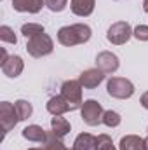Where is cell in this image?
I'll list each match as a JSON object with an SVG mask.
<instances>
[{"label": "cell", "mask_w": 148, "mask_h": 150, "mask_svg": "<svg viewBox=\"0 0 148 150\" xmlns=\"http://www.w3.org/2000/svg\"><path fill=\"white\" fill-rule=\"evenodd\" d=\"M106 91L108 94L117 98V100H129L136 87L134 84L129 80V79H124V77H110L108 82H106Z\"/></svg>", "instance_id": "2"}, {"label": "cell", "mask_w": 148, "mask_h": 150, "mask_svg": "<svg viewBox=\"0 0 148 150\" xmlns=\"http://www.w3.org/2000/svg\"><path fill=\"white\" fill-rule=\"evenodd\" d=\"M92 35L91 26L84 25V23H75V25H68L59 28L58 32V42L65 47H73L78 44H85Z\"/></svg>", "instance_id": "1"}, {"label": "cell", "mask_w": 148, "mask_h": 150, "mask_svg": "<svg viewBox=\"0 0 148 150\" xmlns=\"http://www.w3.org/2000/svg\"><path fill=\"white\" fill-rule=\"evenodd\" d=\"M96 145H98V150H117L113 147V142L108 134H98L96 136Z\"/></svg>", "instance_id": "23"}, {"label": "cell", "mask_w": 148, "mask_h": 150, "mask_svg": "<svg viewBox=\"0 0 148 150\" xmlns=\"http://www.w3.org/2000/svg\"><path fill=\"white\" fill-rule=\"evenodd\" d=\"M61 96L70 103V108L77 110L82 107V84L78 80H66L61 86Z\"/></svg>", "instance_id": "5"}, {"label": "cell", "mask_w": 148, "mask_h": 150, "mask_svg": "<svg viewBox=\"0 0 148 150\" xmlns=\"http://www.w3.org/2000/svg\"><path fill=\"white\" fill-rule=\"evenodd\" d=\"M26 51L32 58H44V56H49L54 51V42L47 33H40L33 38H28Z\"/></svg>", "instance_id": "3"}, {"label": "cell", "mask_w": 148, "mask_h": 150, "mask_svg": "<svg viewBox=\"0 0 148 150\" xmlns=\"http://www.w3.org/2000/svg\"><path fill=\"white\" fill-rule=\"evenodd\" d=\"M18 122H19V117L16 112V107L9 101H2L0 103V124H2L4 134H7L11 129H14V126Z\"/></svg>", "instance_id": "7"}, {"label": "cell", "mask_w": 148, "mask_h": 150, "mask_svg": "<svg viewBox=\"0 0 148 150\" xmlns=\"http://www.w3.org/2000/svg\"><path fill=\"white\" fill-rule=\"evenodd\" d=\"M42 147H44V150H68L65 147V143L61 142V138H58L52 131L47 133V140L42 143Z\"/></svg>", "instance_id": "19"}, {"label": "cell", "mask_w": 148, "mask_h": 150, "mask_svg": "<svg viewBox=\"0 0 148 150\" xmlns=\"http://www.w3.org/2000/svg\"><path fill=\"white\" fill-rule=\"evenodd\" d=\"M14 107H16V112H18L19 120H26V119H30L32 113H33V107H32V103L26 101V100H18V101L14 103Z\"/></svg>", "instance_id": "18"}, {"label": "cell", "mask_w": 148, "mask_h": 150, "mask_svg": "<svg viewBox=\"0 0 148 150\" xmlns=\"http://www.w3.org/2000/svg\"><path fill=\"white\" fill-rule=\"evenodd\" d=\"M145 145H147V150H148V136L145 138Z\"/></svg>", "instance_id": "28"}, {"label": "cell", "mask_w": 148, "mask_h": 150, "mask_svg": "<svg viewBox=\"0 0 148 150\" xmlns=\"http://www.w3.org/2000/svg\"><path fill=\"white\" fill-rule=\"evenodd\" d=\"M21 134H23L25 140L35 142V143H44V142L47 140L45 129H44L42 126H38V124H30V126H26V127L21 131Z\"/></svg>", "instance_id": "12"}, {"label": "cell", "mask_w": 148, "mask_h": 150, "mask_svg": "<svg viewBox=\"0 0 148 150\" xmlns=\"http://www.w3.org/2000/svg\"><path fill=\"white\" fill-rule=\"evenodd\" d=\"M120 122H122L120 113L113 112V110H106L103 113V124L106 127H117V126H120Z\"/></svg>", "instance_id": "21"}, {"label": "cell", "mask_w": 148, "mask_h": 150, "mask_svg": "<svg viewBox=\"0 0 148 150\" xmlns=\"http://www.w3.org/2000/svg\"><path fill=\"white\" fill-rule=\"evenodd\" d=\"M21 33L26 38H33L37 35H40V33H45V28L42 25H38V23H25L21 26Z\"/></svg>", "instance_id": "20"}, {"label": "cell", "mask_w": 148, "mask_h": 150, "mask_svg": "<svg viewBox=\"0 0 148 150\" xmlns=\"http://www.w3.org/2000/svg\"><path fill=\"white\" fill-rule=\"evenodd\" d=\"M45 5V0H12V7L18 12H30L37 14Z\"/></svg>", "instance_id": "11"}, {"label": "cell", "mask_w": 148, "mask_h": 150, "mask_svg": "<svg viewBox=\"0 0 148 150\" xmlns=\"http://www.w3.org/2000/svg\"><path fill=\"white\" fill-rule=\"evenodd\" d=\"M96 5V0H72L70 2V9L75 16L78 18H87L92 14Z\"/></svg>", "instance_id": "13"}, {"label": "cell", "mask_w": 148, "mask_h": 150, "mask_svg": "<svg viewBox=\"0 0 148 150\" xmlns=\"http://www.w3.org/2000/svg\"><path fill=\"white\" fill-rule=\"evenodd\" d=\"M103 107L99 101L96 100H85L80 107V115H82V120L87 124V126H98L103 122Z\"/></svg>", "instance_id": "4"}, {"label": "cell", "mask_w": 148, "mask_h": 150, "mask_svg": "<svg viewBox=\"0 0 148 150\" xmlns=\"http://www.w3.org/2000/svg\"><path fill=\"white\" fill-rule=\"evenodd\" d=\"M75 150H98L96 145V136H92L91 133H80L73 142Z\"/></svg>", "instance_id": "17"}, {"label": "cell", "mask_w": 148, "mask_h": 150, "mask_svg": "<svg viewBox=\"0 0 148 150\" xmlns=\"http://www.w3.org/2000/svg\"><path fill=\"white\" fill-rule=\"evenodd\" d=\"M143 11L148 14V0H145V2H143Z\"/></svg>", "instance_id": "27"}, {"label": "cell", "mask_w": 148, "mask_h": 150, "mask_svg": "<svg viewBox=\"0 0 148 150\" xmlns=\"http://www.w3.org/2000/svg\"><path fill=\"white\" fill-rule=\"evenodd\" d=\"M132 37L138 38L140 42H148V26L145 25H140L132 30Z\"/></svg>", "instance_id": "25"}, {"label": "cell", "mask_w": 148, "mask_h": 150, "mask_svg": "<svg viewBox=\"0 0 148 150\" xmlns=\"http://www.w3.org/2000/svg\"><path fill=\"white\" fill-rule=\"evenodd\" d=\"M103 80H105V74L99 68H89V70L82 72L78 77V82L82 84L84 89H96Z\"/></svg>", "instance_id": "9"}, {"label": "cell", "mask_w": 148, "mask_h": 150, "mask_svg": "<svg viewBox=\"0 0 148 150\" xmlns=\"http://www.w3.org/2000/svg\"><path fill=\"white\" fill-rule=\"evenodd\" d=\"M28 150H44V147H40V149H28Z\"/></svg>", "instance_id": "29"}, {"label": "cell", "mask_w": 148, "mask_h": 150, "mask_svg": "<svg viewBox=\"0 0 148 150\" xmlns=\"http://www.w3.org/2000/svg\"><path fill=\"white\" fill-rule=\"evenodd\" d=\"M140 103H141V107H143V108H147V110H148V91L141 94V98H140Z\"/></svg>", "instance_id": "26"}, {"label": "cell", "mask_w": 148, "mask_h": 150, "mask_svg": "<svg viewBox=\"0 0 148 150\" xmlns=\"http://www.w3.org/2000/svg\"><path fill=\"white\" fill-rule=\"evenodd\" d=\"M120 67V61H118V56L113 54L110 51H103L96 56V68H99L105 75H111L115 74Z\"/></svg>", "instance_id": "8"}, {"label": "cell", "mask_w": 148, "mask_h": 150, "mask_svg": "<svg viewBox=\"0 0 148 150\" xmlns=\"http://www.w3.org/2000/svg\"><path fill=\"white\" fill-rule=\"evenodd\" d=\"M68 0H45V7L52 12H61L66 9Z\"/></svg>", "instance_id": "24"}, {"label": "cell", "mask_w": 148, "mask_h": 150, "mask_svg": "<svg viewBox=\"0 0 148 150\" xmlns=\"http://www.w3.org/2000/svg\"><path fill=\"white\" fill-rule=\"evenodd\" d=\"M0 40L5 42V44H16L18 37H16V33H14V30L11 26L4 25V26H0Z\"/></svg>", "instance_id": "22"}, {"label": "cell", "mask_w": 148, "mask_h": 150, "mask_svg": "<svg viewBox=\"0 0 148 150\" xmlns=\"http://www.w3.org/2000/svg\"><path fill=\"white\" fill-rule=\"evenodd\" d=\"M25 70V61L21 56H9V59L2 65V74L7 75L9 79H16L23 74Z\"/></svg>", "instance_id": "10"}, {"label": "cell", "mask_w": 148, "mask_h": 150, "mask_svg": "<svg viewBox=\"0 0 148 150\" xmlns=\"http://www.w3.org/2000/svg\"><path fill=\"white\" fill-rule=\"evenodd\" d=\"M118 150H147V145H145V140L141 136L125 134V136L120 138Z\"/></svg>", "instance_id": "15"}, {"label": "cell", "mask_w": 148, "mask_h": 150, "mask_svg": "<svg viewBox=\"0 0 148 150\" xmlns=\"http://www.w3.org/2000/svg\"><path fill=\"white\" fill-rule=\"evenodd\" d=\"M68 150H75V149H68Z\"/></svg>", "instance_id": "30"}, {"label": "cell", "mask_w": 148, "mask_h": 150, "mask_svg": "<svg viewBox=\"0 0 148 150\" xmlns=\"http://www.w3.org/2000/svg\"><path fill=\"white\" fill-rule=\"evenodd\" d=\"M70 129H72V126H70V122L65 119V117H61V115H54L52 119H51V131L58 136V138H65L68 133H70Z\"/></svg>", "instance_id": "16"}, {"label": "cell", "mask_w": 148, "mask_h": 150, "mask_svg": "<svg viewBox=\"0 0 148 150\" xmlns=\"http://www.w3.org/2000/svg\"><path fill=\"white\" fill-rule=\"evenodd\" d=\"M131 37H132V28H131V25L127 21H117V23H113L108 28V32H106V40L111 42L113 45H122Z\"/></svg>", "instance_id": "6"}, {"label": "cell", "mask_w": 148, "mask_h": 150, "mask_svg": "<svg viewBox=\"0 0 148 150\" xmlns=\"http://www.w3.org/2000/svg\"><path fill=\"white\" fill-rule=\"evenodd\" d=\"M72 108H70V103L61 96V94H58V96H52L49 101H47V112L51 113V115H63V113L70 112Z\"/></svg>", "instance_id": "14"}]
</instances>
